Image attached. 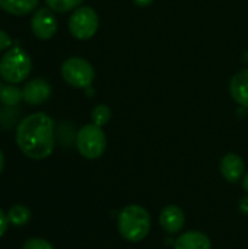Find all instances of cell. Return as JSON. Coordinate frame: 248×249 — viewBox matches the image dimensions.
I'll use <instances>...</instances> for the list:
<instances>
[{
	"instance_id": "6da1fadb",
	"label": "cell",
	"mask_w": 248,
	"mask_h": 249,
	"mask_svg": "<svg viewBox=\"0 0 248 249\" xmlns=\"http://www.w3.org/2000/svg\"><path fill=\"white\" fill-rule=\"evenodd\" d=\"M16 144L34 160L48 158L54 150V121L45 112L25 117L16 128Z\"/></svg>"
},
{
	"instance_id": "7a4b0ae2",
	"label": "cell",
	"mask_w": 248,
	"mask_h": 249,
	"mask_svg": "<svg viewBox=\"0 0 248 249\" xmlns=\"http://www.w3.org/2000/svg\"><path fill=\"white\" fill-rule=\"evenodd\" d=\"M120 235L129 242L143 241L151 231V214L148 210L137 204L124 207L117 220Z\"/></svg>"
},
{
	"instance_id": "3957f363",
	"label": "cell",
	"mask_w": 248,
	"mask_h": 249,
	"mask_svg": "<svg viewBox=\"0 0 248 249\" xmlns=\"http://www.w3.org/2000/svg\"><path fill=\"white\" fill-rule=\"evenodd\" d=\"M32 70L29 54L20 47L9 48L0 58V76L10 85L25 82Z\"/></svg>"
},
{
	"instance_id": "277c9868",
	"label": "cell",
	"mask_w": 248,
	"mask_h": 249,
	"mask_svg": "<svg viewBox=\"0 0 248 249\" xmlns=\"http://www.w3.org/2000/svg\"><path fill=\"white\" fill-rule=\"evenodd\" d=\"M76 147L85 159L94 160L101 158L107 149V137L102 127L92 123L79 128L76 134Z\"/></svg>"
},
{
	"instance_id": "5b68a950",
	"label": "cell",
	"mask_w": 248,
	"mask_h": 249,
	"mask_svg": "<svg viewBox=\"0 0 248 249\" xmlns=\"http://www.w3.org/2000/svg\"><path fill=\"white\" fill-rule=\"evenodd\" d=\"M61 76L67 85L77 89H88L94 82L95 70L88 60L70 57L61 64Z\"/></svg>"
},
{
	"instance_id": "8992f818",
	"label": "cell",
	"mask_w": 248,
	"mask_h": 249,
	"mask_svg": "<svg viewBox=\"0 0 248 249\" xmlns=\"http://www.w3.org/2000/svg\"><path fill=\"white\" fill-rule=\"evenodd\" d=\"M99 28V18L91 6H80L75 9L69 18L70 34L80 41L92 38Z\"/></svg>"
},
{
	"instance_id": "52a82bcc",
	"label": "cell",
	"mask_w": 248,
	"mask_h": 249,
	"mask_svg": "<svg viewBox=\"0 0 248 249\" xmlns=\"http://www.w3.org/2000/svg\"><path fill=\"white\" fill-rule=\"evenodd\" d=\"M31 31L39 39H50L57 32V19L50 7H41L31 18Z\"/></svg>"
},
{
	"instance_id": "ba28073f",
	"label": "cell",
	"mask_w": 248,
	"mask_h": 249,
	"mask_svg": "<svg viewBox=\"0 0 248 249\" xmlns=\"http://www.w3.org/2000/svg\"><path fill=\"white\" fill-rule=\"evenodd\" d=\"M51 96V86L45 79L37 77L26 82L22 88V99L28 105H41Z\"/></svg>"
},
{
	"instance_id": "9c48e42d",
	"label": "cell",
	"mask_w": 248,
	"mask_h": 249,
	"mask_svg": "<svg viewBox=\"0 0 248 249\" xmlns=\"http://www.w3.org/2000/svg\"><path fill=\"white\" fill-rule=\"evenodd\" d=\"M159 225L170 235L178 233L186 225V214L178 206L170 204L162 209L159 214Z\"/></svg>"
},
{
	"instance_id": "30bf717a",
	"label": "cell",
	"mask_w": 248,
	"mask_h": 249,
	"mask_svg": "<svg viewBox=\"0 0 248 249\" xmlns=\"http://www.w3.org/2000/svg\"><path fill=\"white\" fill-rule=\"evenodd\" d=\"M219 169H221L222 177L228 182L235 184L243 178V175L246 172V163L241 156H238L235 153H228L221 159Z\"/></svg>"
},
{
	"instance_id": "8fae6325",
	"label": "cell",
	"mask_w": 248,
	"mask_h": 249,
	"mask_svg": "<svg viewBox=\"0 0 248 249\" xmlns=\"http://www.w3.org/2000/svg\"><path fill=\"white\" fill-rule=\"evenodd\" d=\"M229 93L238 105L248 109V69L232 76L229 82Z\"/></svg>"
},
{
	"instance_id": "7c38bea8",
	"label": "cell",
	"mask_w": 248,
	"mask_h": 249,
	"mask_svg": "<svg viewBox=\"0 0 248 249\" xmlns=\"http://www.w3.org/2000/svg\"><path fill=\"white\" fill-rule=\"evenodd\" d=\"M174 249H212V242L203 232L190 231L177 238Z\"/></svg>"
},
{
	"instance_id": "4fadbf2b",
	"label": "cell",
	"mask_w": 248,
	"mask_h": 249,
	"mask_svg": "<svg viewBox=\"0 0 248 249\" xmlns=\"http://www.w3.org/2000/svg\"><path fill=\"white\" fill-rule=\"evenodd\" d=\"M38 1L39 0H0V9L15 16H25L37 9Z\"/></svg>"
},
{
	"instance_id": "5bb4252c",
	"label": "cell",
	"mask_w": 248,
	"mask_h": 249,
	"mask_svg": "<svg viewBox=\"0 0 248 249\" xmlns=\"http://www.w3.org/2000/svg\"><path fill=\"white\" fill-rule=\"evenodd\" d=\"M7 219L13 226H23L31 220V210L26 206L15 204L7 212Z\"/></svg>"
},
{
	"instance_id": "9a60e30c",
	"label": "cell",
	"mask_w": 248,
	"mask_h": 249,
	"mask_svg": "<svg viewBox=\"0 0 248 249\" xmlns=\"http://www.w3.org/2000/svg\"><path fill=\"white\" fill-rule=\"evenodd\" d=\"M47 6L57 13H66L80 7L83 0H45Z\"/></svg>"
},
{
	"instance_id": "2e32d148",
	"label": "cell",
	"mask_w": 248,
	"mask_h": 249,
	"mask_svg": "<svg viewBox=\"0 0 248 249\" xmlns=\"http://www.w3.org/2000/svg\"><path fill=\"white\" fill-rule=\"evenodd\" d=\"M111 115H113V114H111L110 107H107V105H104V104L96 105V107L92 109V112H91L92 123H94L95 125H98V127L107 125V124L110 123V120H111Z\"/></svg>"
},
{
	"instance_id": "e0dca14e",
	"label": "cell",
	"mask_w": 248,
	"mask_h": 249,
	"mask_svg": "<svg viewBox=\"0 0 248 249\" xmlns=\"http://www.w3.org/2000/svg\"><path fill=\"white\" fill-rule=\"evenodd\" d=\"M22 99V90L18 89L16 86L13 85H9V86H4L0 89V101L4 104V105H16L19 104V101Z\"/></svg>"
},
{
	"instance_id": "ac0fdd59",
	"label": "cell",
	"mask_w": 248,
	"mask_h": 249,
	"mask_svg": "<svg viewBox=\"0 0 248 249\" xmlns=\"http://www.w3.org/2000/svg\"><path fill=\"white\" fill-rule=\"evenodd\" d=\"M22 249H54V247H53L48 241H45V239H41V238H31V239H28V241L23 244Z\"/></svg>"
},
{
	"instance_id": "d6986e66",
	"label": "cell",
	"mask_w": 248,
	"mask_h": 249,
	"mask_svg": "<svg viewBox=\"0 0 248 249\" xmlns=\"http://www.w3.org/2000/svg\"><path fill=\"white\" fill-rule=\"evenodd\" d=\"M10 47H12V38H10V35L6 31L0 29V51L9 50Z\"/></svg>"
},
{
	"instance_id": "ffe728a7",
	"label": "cell",
	"mask_w": 248,
	"mask_h": 249,
	"mask_svg": "<svg viewBox=\"0 0 248 249\" xmlns=\"http://www.w3.org/2000/svg\"><path fill=\"white\" fill-rule=\"evenodd\" d=\"M7 226H9V219H7V214L0 209V238L6 233L7 231Z\"/></svg>"
},
{
	"instance_id": "44dd1931",
	"label": "cell",
	"mask_w": 248,
	"mask_h": 249,
	"mask_svg": "<svg viewBox=\"0 0 248 249\" xmlns=\"http://www.w3.org/2000/svg\"><path fill=\"white\" fill-rule=\"evenodd\" d=\"M133 1L139 7H146V6H151L153 3V0H133Z\"/></svg>"
},
{
	"instance_id": "7402d4cb",
	"label": "cell",
	"mask_w": 248,
	"mask_h": 249,
	"mask_svg": "<svg viewBox=\"0 0 248 249\" xmlns=\"http://www.w3.org/2000/svg\"><path fill=\"white\" fill-rule=\"evenodd\" d=\"M241 210L248 214V197H244V198L241 200Z\"/></svg>"
},
{
	"instance_id": "603a6c76",
	"label": "cell",
	"mask_w": 248,
	"mask_h": 249,
	"mask_svg": "<svg viewBox=\"0 0 248 249\" xmlns=\"http://www.w3.org/2000/svg\"><path fill=\"white\" fill-rule=\"evenodd\" d=\"M3 168H4V155L0 149V174L3 172Z\"/></svg>"
},
{
	"instance_id": "cb8c5ba5",
	"label": "cell",
	"mask_w": 248,
	"mask_h": 249,
	"mask_svg": "<svg viewBox=\"0 0 248 249\" xmlns=\"http://www.w3.org/2000/svg\"><path fill=\"white\" fill-rule=\"evenodd\" d=\"M243 188L247 191V194H248V171H247V174L244 175V178H243Z\"/></svg>"
}]
</instances>
